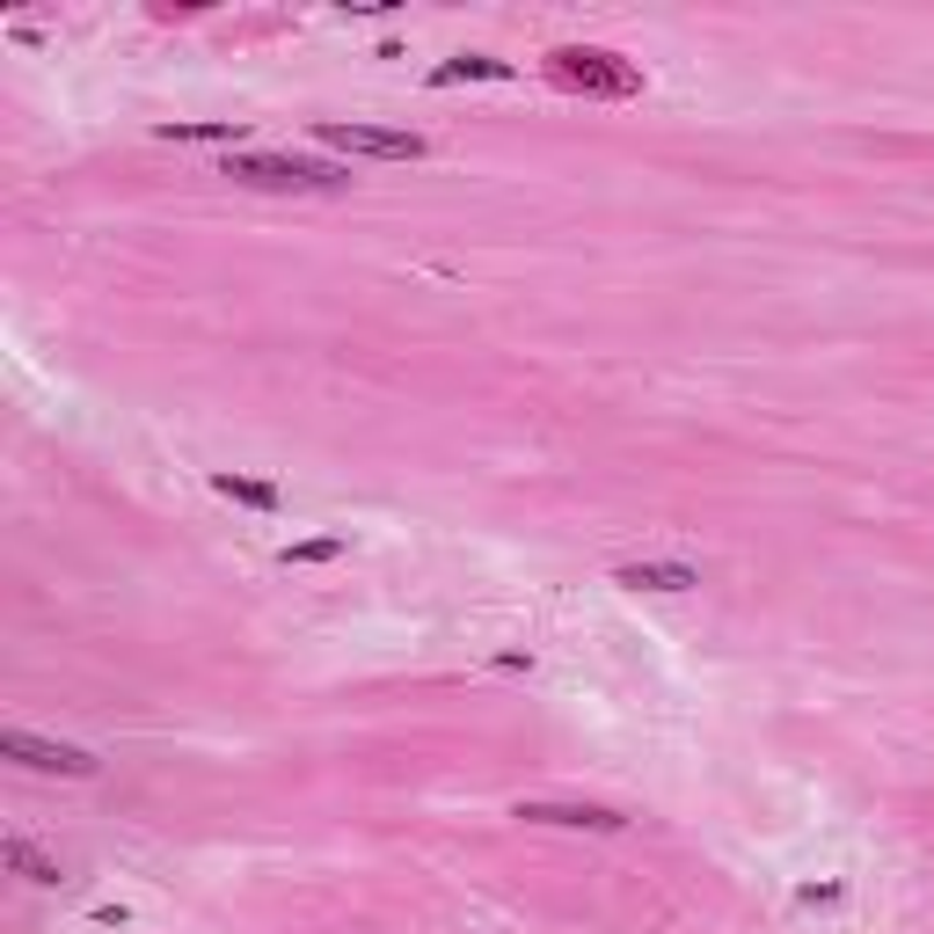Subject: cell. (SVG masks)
<instances>
[{
  "label": "cell",
  "mask_w": 934,
  "mask_h": 934,
  "mask_svg": "<svg viewBox=\"0 0 934 934\" xmlns=\"http://www.w3.org/2000/svg\"><path fill=\"white\" fill-rule=\"evenodd\" d=\"M226 183H248V191H344L351 169L336 161H299V153H226L220 161Z\"/></svg>",
  "instance_id": "obj_1"
},
{
  "label": "cell",
  "mask_w": 934,
  "mask_h": 934,
  "mask_svg": "<svg viewBox=\"0 0 934 934\" xmlns=\"http://www.w3.org/2000/svg\"><path fill=\"white\" fill-rule=\"evenodd\" d=\"M548 74L563 81V88H585V96H636V88H642V74L628 66V59H614V51H591V45L548 51Z\"/></svg>",
  "instance_id": "obj_2"
},
{
  "label": "cell",
  "mask_w": 934,
  "mask_h": 934,
  "mask_svg": "<svg viewBox=\"0 0 934 934\" xmlns=\"http://www.w3.org/2000/svg\"><path fill=\"white\" fill-rule=\"evenodd\" d=\"M315 139L336 153H366V161H423L431 153L417 132H380V124H315Z\"/></svg>",
  "instance_id": "obj_3"
},
{
  "label": "cell",
  "mask_w": 934,
  "mask_h": 934,
  "mask_svg": "<svg viewBox=\"0 0 934 934\" xmlns=\"http://www.w3.org/2000/svg\"><path fill=\"white\" fill-rule=\"evenodd\" d=\"M0 752L8 760H23L29 774H74V782H88L96 774V752H81V745H51V738H29V730H0Z\"/></svg>",
  "instance_id": "obj_4"
},
{
  "label": "cell",
  "mask_w": 934,
  "mask_h": 934,
  "mask_svg": "<svg viewBox=\"0 0 934 934\" xmlns=\"http://www.w3.org/2000/svg\"><path fill=\"white\" fill-rule=\"evenodd\" d=\"M526 825H569V833H620L628 818L606 811V803H518Z\"/></svg>",
  "instance_id": "obj_5"
},
{
  "label": "cell",
  "mask_w": 934,
  "mask_h": 934,
  "mask_svg": "<svg viewBox=\"0 0 934 934\" xmlns=\"http://www.w3.org/2000/svg\"><path fill=\"white\" fill-rule=\"evenodd\" d=\"M614 585H628V591H693L701 585V569L693 563H620Z\"/></svg>",
  "instance_id": "obj_6"
},
{
  "label": "cell",
  "mask_w": 934,
  "mask_h": 934,
  "mask_svg": "<svg viewBox=\"0 0 934 934\" xmlns=\"http://www.w3.org/2000/svg\"><path fill=\"white\" fill-rule=\"evenodd\" d=\"M453 81H512V59H490V51H460V59H445L431 88H453Z\"/></svg>",
  "instance_id": "obj_7"
},
{
  "label": "cell",
  "mask_w": 934,
  "mask_h": 934,
  "mask_svg": "<svg viewBox=\"0 0 934 934\" xmlns=\"http://www.w3.org/2000/svg\"><path fill=\"white\" fill-rule=\"evenodd\" d=\"M161 139H175V147H242V124H234V118H205V124H161Z\"/></svg>",
  "instance_id": "obj_8"
},
{
  "label": "cell",
  "mask_w": 934,
  "mask_h": 934,
  "mask_svg": "<svg viewBox=\"0 0 934 934\" xmlns=\"http://www.w3.org/2000/svg\"><path fill=\"white\" fill-rule=\"evenodd\" d=\"M0 861H8V869H23L29 884H59V861H45L29 839H8V847H0Z\"/></svg>",
  "instance_id": "obj_9"
},
{
  "label": "cell",
  "mask_w": 934,
  "mask_h": 934,
  "mask_svg": "<svg viewBox=\"0 0 934 934\" xmlns=\"http://www.w3.org/2000/svg\"><path fill=\"white\" fill-rule=\"evenodd\" d=\"M212 490L234 496V504H248V512H278V490L271 482H242V475H212Z\"/></svg>",
  "instance_id": "obj_10"
},
{
  "label": "cell",
  "mask_w": 934,
  "mask_h": 934,
  "mask_svg": "<svg viewBox=\"0 0 934 934\" xmlns=\"http://www.w3.org/2000/svg\"><path fill=\"white\" fill-rule=\"evenodd\" d=\"M336 555H344V533H329V541H299V548H285L278 563L293 569V563H336Z\"/></svg>",
  "instance_id": "obj_11"
},
{
  "label": "cell",
  "mask_w": 934,
  "mask_h": 934,
  "mask_svg": "<svg viewBox=\"0 0 934 934\" xmlns=\"http://www.w3.org/2000/svg\"><path fill=\"white\" fill-rule=\"evenodd\" d=\"M803 906H839V884H803Z\"/></svg>",
  "instance_id": "obj_12"
}]
</instances>
